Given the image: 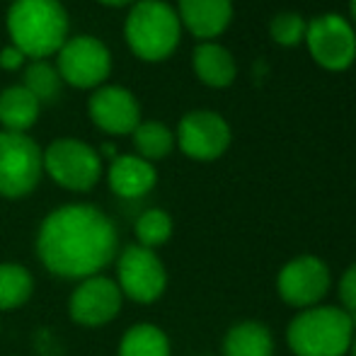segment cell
<instances>
[{
  "label": "cell",
  "instance_id": "1",
  "mask_svg": "<svg viewBox=\"0 0 356 356\" xmlns=\"http://www.w3.org/2000/svg\"><path fill=\"white\" fill-rule=\"evenodd\" d=\"M37 252L49 272L66 279L95 277L117 254V230L95 207L71 204L47 216Z\"/></svg>",
  "mask_w": 356,
  "mask_h": 356
},
{
  "label": "cell",
  "instance_id": "2",
  "mask_svg": "<svg viewBox=\"0 0 356 356\" xmlns=\"http://www.w3.org/2000/svg\"><path fill=\"white\" fill-rule=\"evenodd\" d=\"M13 47L34 61L58 54L68 39V15L58 0H13L8 10Z\"/></svg>",
  "mask_w": 356,
  "mask_h": 356
},
{
  "label": "cell",
  "instance_id": "3",
  "mask_svg": "<svg viewBox=\"0 0 356 356\" xmlns=\"http://www.w3.org/2000/svg\"><path fill=\"white\" fill-rule=\"evenodd\" d=\"M131 51L143 61H163L177 49L182 22L163 0H138L124 24Z\"/></svg>",
  "mask_w": 356,
  "mask_h": 356
},
{
  "label": "cell",
  "instance_id": "4",
  "mask_svg": "<svg viewBox=\"0 0 356 356\" xmlns=\"http://www.w3.org/2000/svg\"><path fill=\"white\" fill-rule=\"evenodd\" d=\"M354 327L347 310L313 305L289 327V344L296 356H342L349 352Z\"/></svg>",
  "mask_w": 356,
  "mask_h": 356
},
{
  "label": "cell",
  "instance_id": "5",
  "mask_svg": "<svg viewBox=\"0 0 356 356\" xmlns=\"http://www.w3.org/2000/svg\"><path fill=\"white\" fill-rule=\"evenodd\" d=\"M44 170L39 145L17 131H0V194L8 199L27 197Z\"/></svg>",
  "mask_w": 356,
  "mask_h": 356
},
{
  "label": "cell",
  "instance_id": "6",
  "mask_svg": "<svg viewBox=\"0 0 356 356\" xmlns=\"http://www.w3.org/2000/svg\"><path fill=\"white\" fill-rule=\"evenodd\" d=\"M44 170L51 179L71 192H88L97 184L102 163L92 145L78 138H58L44 150Z\"/></svg>",
  "mask_w": 356,
  "mask_h": 356
},
{
  "label": "cell",
  "instance_id": "7",
  "mask_svg": "<svg viewBox=\"0 0 356 356\" xmlns=\"http://www.w3.org/2000/svg\"><path fill=\"white\" fill-rule=\"evenodd\" d=\"M58 75L73 88H99L112 73V54L99 39L80 34L58 49Z\"/></svg>",
  "mask_w": 356,
  "mask_h": 356
},
{
  "label": "cell",
  "instance_id": "8",
  "mask_svg": "<svg viewBox=\"0 0 356 356\" xmlns=\"http://www.w3.org/2000/svg\"><path fill=\"white\" fill-rule=\"evenodd\" d=\"M305 42L313 58L327 71H344L356 58V34L347 19L327 13L305 27Z\"/></svg>",
  "mask_w": 356,
  "mask_h": 356
},
{
  "label": "cell",
  "instance_id": "9",
  "mask_svg": "<svg viewBox=\"0 0 356 356\" xmlns=\"http://www.w3.org/2000/svg\"><path fill=\"white\" fill-rule=\"evenodd\" d=\"M165 267L153 250L131 245L119 257V291L138 303H153L165 291Z\"/></svg>",
  "mask_w": 356,
  "mask_h": 356
},
{
  "label": "cell",
  "instance_id": "10",
  "mask_svg": "<svg viewBox=\"0 0 356 356\" xmlns=\"http://www.w3.org/2000/svg\"><path fill=\"white\" fill-rule=\"evenodd\" d=\"M177 143L184 155L194 160H216L230 143V127L220 114L197 109L182 117L177 127Z\"/></svg>",
  "mask_w": 356,
  "mask_h": 356
},
{
  "label": "cell",
  "instance_id": "11",
  "mask_svg": "<svg viewBox=\"0 0 356 356\" xmlns=\"http://www.w3.org/2000/svg\"><path fill=\"white\" fill-rule=\"evenodd\" d=\"M279 296L296 308H313L330 289V272L318 257L303 254L291 259L279 272Z\"/></svg>",
  "mask_w": 356,
  "mask_h": 356
},
{
  "label": "cell",
  "instance_id": "12",
  "mask_svg": "<svg viewBox=\"0 0 356 356\" xmlns=\"http://www.w3.org/2000/svg\"><path fill=\"white\" fill-rule=\"evenodd\" d=\"M90 117L102 131L124 136L141 124V107L136 97L122 85L97 88L90 97Z\"/></svg>",
  "mask_w": 356,
  "mask_h": 356
},
{
  "label": "cell",
  "instance_id": "13",
  "mask_svg": "<svg viewBox=\"0 0 356 356\" xmlns=\"http://www.w3.org/2000/svg\"><path fill=\"white\" fill-rule=\"evenodd\" d=\"M119 308H122V291L107 277H88L71 298L73 320L88 327L109 323L119 313Z\"/></svg>",
  "mask_w": 356,
  "mask_h": 356
},
{
  "label": "cell",
  "instance_id": "14",
  "mask_svg": "<svg viewBox=\"0 0 356 356\" xmlns=\"http://www.w3.org/2000/svg\"><path fill=\"white\" fill-rule=\"evenodd\" d=\"M179 22L199 39H213L230 24V0H179Z\"/></svg>",
  "mask_w": 356,
  "mask_h": 356
},
{
  "label": "cell",
  "instance_id": "15",
  "mask_svg": "<svg viewBox=\"0 0 356 356\" xmlns=\"http://www.w3.org/2000/svg\"><path fill=\"white\" fill-rule=\"evenodd\" d=\"M155 184V170L138 155H117L109 165V187L124 199H138Z\"/></svg>",
  "mask_w": 356,
  "mask_h": 356
},
{
  "label": "cell",
  "instance_id": "16",
  "mask_svg": "<svg viewBox=\"0 0 356 356\" xmlns=\"http://www.w3.org/2000/svg\"><path fill=\"white\" fill-rule=\"evenodd\" d=\"M39 117V99L24 85H13L0 92V124L5 131L24 134Z\"/></svg>",
  "mask_w": 356,
  "mask_h": 356
},
{
  "label": "cell",
  "instance_id": "17",
  "mask_svg": "<svg viewBox=\"0 0 356 356\" xmlns=\"http://www.w3.org/2000/svg\"><path fill=\"white\" fill-rule=\"evenodd\" d=\"M194 73L211 88H225L235 80V61L228 49L207 42L194 49Z\"/></svg>",
  "mask_w": 356,
  "mask_h": 356
},
{
  "label": "cell",
  "instance_id": "18",
  "mask_svg": "<svg viewBox=\"0 0 356 356\" xmlns=\"http://www.w3.org/2000/svg\"><path fill=\"white\" fill-rule=\"evenodd\" d=\"M274 339L259 323H240L225 334V356H272Z\"/></svg>",
  "mask_w": 356,
  "mask_h": 356
},
{
  "label": "cell",
  "instance_id": "19",
  "mask_svg": "<svg viewBox=\"0 0 356 356\" xmlns=\"http://www.w3.org/2000/svg\"><path fill=\"white\" fill-rule=\"evenodd\" d=\"M119 356H170V342L155 325H136L124 334Z\"/></svg>",
  "mask_w": 356,
  "mask_h": 356
},
{
  "label": "cell",
  "instance_id": "20",
  "mask_svg": "<svg viewBox=\"0 0 356 356\" xmlns=\"http://www.w3.org/2000/svg\"><path fill=\"white\" fill-rule=\"evenodd\" d=\"M134 145L138 150V158L143 160H160L172 150L175 136L165 124L160 122H143L134 129Z\"/></svg>",
  "mask_w": 356,
  "mask_h": 356
},
{
  "label": "cell",
  "instance_id": "21",
  "mask_svg": "<svg viewBox=\"0 0 356 356\" xmlns=\"http://www.w3.org/2000/svg\"><path fill=\"white\" fill-rule=\"evenodd\" d=\"M32 296V277L19 264H0V310L22 305Z\"/></svg>",
  "mask_w": 356,
  "mask_h": 356
},
{
  "label": "cell",
  "instance_id": "22",
  "mask_svg": "<svg viewBox=\"0 0 356 356\" xmlns=\"http://www.w3.org/2000/svg\"><path fill=\"white\" fill-rule=\"evenodd\" d=\"M24 88L42 102H51L58 97V90H61V75L56 68L47 61H34L24 68Z\"/></svg>",
  "mask_w": 356,
  "mask_h": 356
},
{
  "label": "cell",
  "instance_id": "23",
  "mask_svg": "<svg viewBox=\"0 0 356 356\" xmlns=\"http://www.w3.org/2000/svg\"><path fill=\"white\" fill-rule=\"evenodd\" d=\"M136 235L143 248H158V245L168 243V238L172 235V218L165 211H160V209H150V211L141 213V218H138Z\"/></svg>",
  "mask_w": 356,
  "mask_h": 356
},
{
  "label": "cell",
  "instance_id": "24",
  "mask_svg": "<svg viewBox=\"0 0 356 356\" xmlns=\"http://www.w3.org/2000/svg\"><path fill=\"white\" fill-rule=\"evenodd\" d=\"M305 27L308 24L303 22L298 13H279L269 24V32H272L274 42L282 47H296L305 37Z\"/></svg>",
  "mask_w": 356,
  "mask_h": 356
},
{
  "label": "cell",
  "instance_id": "25",
  "mask_svg": "<svg viewBox=\"0 0 356 356\" xmlns=\"http://www.w3.org/2000/svg\"><path fill=\"white\" fill-rule=\"evenodd\" d=\"M339 298H342L347 313L356 310V264L344 272L342 282H339Z\"/></svg>",
  "mask_w": 356,
  "mask_h": 356
},
{
  "label": "cell",
  "instance_id": "26",
  "mask_svg": "<svg viewBox=\"0 0 356 356\" xmlns=\"http://www.w3.org/2000/svg\"><path fill=\"white\" fill-rule=\"evenodd\" d=\"M24 54L19 51L17 47H5L3 51H0V66L5 68V71H17V68H22V63H24Z\"/></svg>",
  "mask_w": 356,
  "mask_h": 356
},
{
  "label": "cell",
  "instance_id": "27",
  "mask_svg": "<svg viewBox=\"0 0 356 356\" xmlns=\"http://www.w3.org/2000/svg\"><path fill=\"white\" fill-rule=\"evenodd\" d=\"M102 5H109V8H122V5H129V3H136V0H97Z\"/></svg>",
  "mask_w": 356,
  "mask_h": 356
},
{
  "label": "cell",
  "instance_id": "28",
  "mask_svg": "<svg viewBox=\"0 0 356 356\" xmlns=\"http://www.w3.org/2000/svg\"><path fill=\"white\" fill-rule=\"evenodd\" d=\"M349 354L352 356H356V334L352 337V342H349Z\"/></svg>",
  "mask_w": 356,
  "mask_h": 356
},
{
  "label": "cell",
  "instance_id": "29",
  "mask_svg": "<svg viewBox=\"0 0 356 356\" xmlns=\"http://www.w3.org/2000/svg\"><path fill=\"white\" fill-rule=\"evenodd\" d=\"M352 15H354V22H356V0H352Z\"/></svg>",
  "mask_w": 356,
  "mask_h": 356
}]
</instances>
